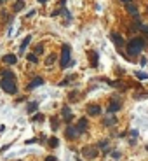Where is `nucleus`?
<instances>
[{"label": "nucleus", "instance_id": "nucleus-1", "mask_svg": "<svg viewBox=\"0 0 148 161\" xmlns=\"http://www.w3.org/2000/svg\"><path fill=\"white\" fill-rule=\"evenodd\" d=\"M145 46H147V40L145 39H132L129 42V46H127V51H129L131 56H136V54H141V51L145 49Z\"/></svg>", "mask_w": 148, "mask_h": 161}, {"label": "nucleus", "instance_id": "nucleus-2", "mask_svg": "<svg viewBox=\"0 0 148 161\" xmlns=\"http://www.w3.org/2000/svg\"><path fill=\"white\" fill-rule=\"evenodd\" d=\"M70 53H72V47L68 44H63V53H61V60H59L61 68H68V67L75 65V60H72Z\"/></svg>", "mask_w": 148, "mask_h": 161}, {"label": "nucleus", "instance_id": "nucleus-3", "mask_svg": "<svg viewBox=\"0 0 148 161\" xmlns=\"http://www.w3.org/2000/svg\"><path fill=\"white\" fill-rule=\"evenodd\" d=\"M0 86L5 93L9 95H16L18 93V86H16V80H11V79H2L0 80Z\"/></svg>", "mask_w": 148, "mask_h": 161}, {"label": "nucleus", "instance_id": "nucleus-4", "mask_svg": "<svg viewBox=\"0 0 148 161\" xmlns=\"http://www.w3.org/2000/svg\"><path fill=\"white\" fill-rule=\"evenodd\" d=\"M82 154H84V158H87V160H94V158L98 156V149H96V147H84V149H82Z\"/></svg>", "mask_w": 148, "mask_h": 161}, {"label": "nucleus", "instance_id": "nucleus-5", "mask_svg": "<svg viewBox=\"0 0 148 161\" xmlns=\"http://www.w3.org/2000/svg\"><path fill=\"white\" fill-rule=\"evenodd\" d=\"M61 114H63V117H65V123H66V124L72 123L73 116H72V110H70L68 107H63V109H61Z\"/></svg>", "mask_w": 148, "mask_h": 161}, {"label": "nucleus", "instance_id": "nucleus-6", "mask_svg": "<svg viewBox=\"0 0 148 161\" xmlns=\"http://www.w3.org/2000/svg\"><path fill=\"white\" fill-rule=\"evenodd\" d=\"M77 130H78V133H84V131L87 130V117H80V119H78Z\"/></svg>", "mask_w": 148, "mask_h": 161}, {"label": "nucleus", "instance_id": "nucleus-7", "mask_svg": "<svg viewBox=\"0 0 148 161\" xmlns=\"http://www.w3.org/2000/svg\"><path fill=\"white\" fill-rule=\"evenodd\" d=\"M87 114L89 116H99L101 114V107L99 105H89L87 107Z\"/></svg>", "mask_w": 148, "mask_h": 161}, {"label": "nucleus", "instance_id": "nucleus-8", "mask_svg": "<svg viewBox=\"0 0 148 161\" xmlns=\"http://www.w3.org/2000/svg\"><path fill=\"white\" fill-rule=\"evenodd\" d=\"M80 133H78V130L75 128V126H70L68 124V128H66V137L68 139H75V137H78Z\"/></svg>", "mask_w": 148, "mask_h": 161}, {"label": "nucleus", "instance_id": "nucleus-9", "mask_svg": "<svg viewBox=\"0 0 148 161\" xmlns=\"http://www.w3.org/2000/svg\"><path fill=\"white\" fill-rule=\"evenodd\" d=\"M4 63H7V65H16V61H18V56H14V54H5L4 58H2Z\"/></svg>", "mask_w": 148, "mask_h": 161}, {"label": "nucleus", "instance_id": "nucleus-10", "mask_svg": "<svg viewBox=\"0 0 148 161\" xmlns=\"http://www.w3.org/2000/svg\"><path fill=\"white\" fill-rule=\"evenodd\" d=\"M119 109H120V102H117V98H113L111 103L108 105V110H110V112H117Z\"/></svg>", "mask_w": 148, "mask_h": 161}, {"label": "nucleus", "instance_id": "nucleus-11", "mask_svg": "<svg viewBox=\"0 0 148 161\" xmlns=\"http://www.w3.org/2000/svg\"><path fill=\"white\" fill-rule=\"evenodd\" d=\"M44 84V79L42 77H37V79H33L30 84H28V89H33V88H37V86H42Z\"/></svg>", "mask_w": 148, "mask_h": 161}, {"label": "nucleus", "instance_id": "nucleus-12", "mask_svg": "<svg viewBox=\"0 0 148 161\" xmlns=\"http://www.w3.org/2000/svg\"><path fill=\"white\" fill-rule=\"evenodd\" d=\"M30 42H32V35H28V37H24V40H23V44H21V47H19V53H24Z\"/></svg>", "mask_w": 148, "mask_h": 161}, {"label": "nucleus", "instance_id": "nucleus-13", "mask_svg": "<svg viewBox=\"0 0 148 161\" xmlns=\"http://www.w3.org/2000/svg\"><path fill=\"white\" fill-rule=\"evenodd\" d=\"M37 109H38V103H37V102H30V103H28V107H26L28 114H33V112H37Z\"/></svg>", "mask_w": 148, "mask_h": 161}, {"label": "nucleus", "instance_id": "nucleus-14", "mask_svg": "<svg viewBox=\"0 0 148 161\" xmlns=\"http://www.w3.org/2000/svg\"><path fill=\"white\" fill-rule=\"evenodd\" d=\"M111 40H113L117 46H124V39H122L120 35H117V33H111Z\"/></svg>", "mask_w": 148, "mask_h": 161}, {"label": "nucleus", "instance_id": "nucleus-15", "mask_svg": "<svg viewBox=\"0 0 148 161\" xmlns=\"http://www.w3.org/2000/svg\"><path fill=\"white\" fill-rule=\"evenodd\" d=\"M24 9V0H16V4H14V11L19 12V11H23Z\"/></svg>", "mask_w": 148, "mask_h": 161}, {"label": "nucleus", "instance_id": "nucleus-16", "mask_svg": "<svg viewBox=\"0 0 148 161\" xmlns=\"http://www.w3.org/2000/svg\"><path fill=\"white\" fill-rule=\"evenodd\" d=\"M126 9H127V12H129V14H132V16H138V7H136V5H131V4H127V7H126Z\"/></svg>", "mask_w": 148, "mask_h": 161}, {"label": "nucleus", "instance_id": "nucleus-17", "mask_svg": "<svg viewBox=\"0 0 148 161\" xmlns=\"http://www.w3.org/2000/svg\"><path fill=\"white\" fill-rule=\"evenodd\" d=\"M91 67H98V53L96 51H91Z\"/></svg>", "mask_w": 148, "mask_h": 161}, {"label": "nucleus", "instance_id": "nucleus-18", "mask_svg": "<svg viewBox=\"0 0 148 161\" xmlns=\"http://www.w3.org/2000/svg\"><path fill=\"white\" fill-rule=\"evenodd\" d=\"M103 123H105V126H113V124L117 123V119H115L113 116H110V117H106V119L103 121Z\"/></svg>", "mask_w": 148, "mask_h": 161}, {"label": "nucleus", "instance_id": "nucleus-19", "mask_svg": "<svg viewBox=\"0 0 148 161\" xmlns=\"http://www.w3.org/2000/svg\"><path fill=\"white\" fill-rule=\"evenodd\" d=\"M54 61H56V54H49V56L45 58V65L49 67V65H52Z\"/></svg>", "mask_w": 148, "mask_h": 161}, {"label": "nucleus", "instance_id": "nucleus-20", "mask_svg": "<svg viewBox=\"0 0 148 161\" xmlns=\"http://www.w3.org/2000/svg\"><path fill=\"white\" fill-rule=\"evenodd\" d=\"M134 75H136V77H138V79H148V75L147 74H145V72H134Z\"/></svg>", "mask_w": 148, "mask_h": 161}, {"label": "nucleus", "instance_id": "nucleus-21", "mask_svg": "<svg viewBox=\"0 0 148 161\" xmlns=\"http://www.w3.org/2000/svg\"><path fill=\"white\" fill-rule=\"evenodd\" d=\"M49 145H51V147H57V145H59V140H57V139H51V140H49Z\"/></svg>", "mask_w": 148, "mask_h": 161}, {"label": "nucleus", "instance_id": "nucleus-22", "mask_svg": "<svg viewBox=\"0 0 148 161\" xmlns=\"http://www.w3.org/2000/svg\"><path fill=\"white\" fill-rule=\"evenodd\" d=\"M28 61H32V63H37V61H38L37 54H28Z\"/></svg>", "mask_w": 148, "mask_h": 161}, {"label": "nucleus", "instance_id": "nucleus-23", "mask_svg": "<svg viewBox=\"0 0 148 161\" xmlns=\"http://www.w3.org/2000/svg\"><path fill=\"white\" fill-rule=\"evenodd\" d=\"M33 121H37V123H42V121H44V116H42V114H35V116H33Z\"/></svg>", "mask_w": 148, "mask_h": 161}, {"label": "nucleus", "instance_id": "nucleus-24", "mask_svg": "<svg viewBox=\"0 0 148 161\" xmlns=\"http://www.w3.org/2000/svg\"><path fill=\"white\" fill-rule=\"evenodd\" d=\"M35 53H37V54H42V53H44V46H42V44H38V46H37Z\"/></svg>", "mask_w": 148, "mask_h": 161}, {"label": "nucleus", "instance_id": "nucleus-25", "mask_svg": "<svg viewBox=\"0 0 148 161\" xmlns=\"http://www.w3.org/2000/svg\"><path fill=\"white\" fill-rule=\"evenodd\" d=\"M52 130H57V126H59V123H57V119H56V117H52Z\"/></svg>", "mask_w": 148, "mask_h": 161}, {"label": "nucleus", "instance_id": "nucleus-26", "mask_svg": "<svg viewBox=\"0 0 148 161\" xmlns=\"http://www.w3.org/2000/svg\"><path fill=\"white\" fill-rule=\"evenodd\" d=\"M111 158H113V160H119V158H120V152L113 151V152H111Z\"/></svg>", "mask_w": 148, "mask_h": 161}, {"label": "nucleus", "instance_id": "nucleus-27", "mask_svg": "<svg viewBox=\"0 0 148 161\" xmlns=\"http://www.w3.org/2000/svg\"><path fill=\"white\" fill-rule=\"evenodd\" d=\"M139 30H141V32H147V33H148V25H143V23H141V26H139Z\"/></svg>", "mask_w": 148, "mask_h": 161}, {"label": "nucleus", "instance_id": "nucleus-28", "mask_svg": "<svg viewBox=\"0 0 148 161\" xmlns=\"http://www.w3.org/2000/svg\"><path fill=\"white\" fill-rule=\"evenodd\" d=\"M131 135H132V139H136V137H138V130H132Z\"/></svg>", "mask_w": 148, "mask_h": 161}, {"label": "nucleus", "instance_id": "nucleus-29", "mask_svg": "<svg viewBox=\"0 0 148 161\" xmlns=\"http://www.w3.org/2000/svg\"><path fill=\"white\" fill-rule=\"evenodd\" d=\"M45 161H57V160H56L54 156H47V158H45Z\"/></svg>", "mask_w": 148, "mask_h": 161}, {"label": "nucleus", "instance_id": "nucleus-30", "mask_svg": "<svg viewBox=\"0 0 148 161\" xmlns=\"http://www.w3.org/2000/svg\"><path fill=\"white\" fill-rule=\"evenodd\" d=\"M38 2H40V4H45V2H47V0H38Z\"/></svg>", "mask_w": 148, "mask_h": 161}, {"label": "nucleus", "instance_id": "nucleus-31", "mask_svg": "<svg viewBox=\"0 0 148 161\" xmlns=\"http://www.w3.org/2000/svg\"><path fill=\"white\" fill-rule=\"evenodd\" d=\"M122 2H126V4H129V2H132V0H122Z\"/></svg>", "mask_w": 148, "mask_h": 161}, {"label": "nucleus", "instance_id": "nucleus-32", "mask_svg": "<svg viewBox=\"0 0 148 161\" xmlns=\"http://www.w3.org/2000/svg\"><path fill=\"white\" fill-rule=\"evenodd\" d=\"M2 4H4V0H0V5H2Z\"/></svg>", "mask_w": 148, "mask_h": 161}, {"label": "nucleus", "instance_id": "nucleus-33", "mask_svg": "<svg viewBox=\"0 0 148 161\" xmlns=\"http://www.w3.org/2000/svg\"><path fill=\"white\" fill-rule=\"evenodd\" d=\"M147 12H148V7H147Z\"/></svg>", "mask_w": 148, "mask_h": 161}, {"label": "nucleus", "instance_id": "nucleus-34", "mask_svg": "<svg viewBox=\"0 0 148 161\" xmlns=\"http://www.w3.org/2000/svg\"><path fill=\"white\" fill-rule=\"evenodd\" d=\"M147 149H148V145H147Z\"/></svg>", "mask_w": 148, "mask_h": 161}]
</instances>
